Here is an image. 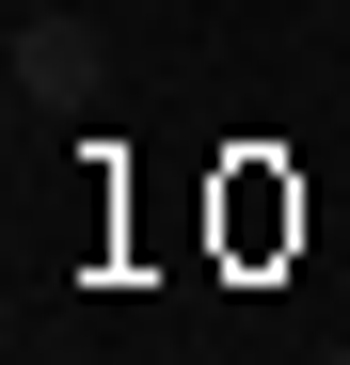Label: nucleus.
<instances>
[{
  "mask_svg": "<svg viewBox=\"0 0 350 365\" xmlns=\"http://www.w3.org/2000/svg\"><path fill=\"white\" fill-rule=\"evenodd\" d=\"M96 96V32L80 16H16V111H80Z\"/></svg>",
  "mask_w": 350,
  "mask_h": 365,
  "instance_id": "1",
  "label": "nucleus"
}]
</instances>
